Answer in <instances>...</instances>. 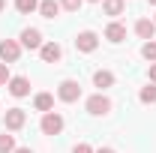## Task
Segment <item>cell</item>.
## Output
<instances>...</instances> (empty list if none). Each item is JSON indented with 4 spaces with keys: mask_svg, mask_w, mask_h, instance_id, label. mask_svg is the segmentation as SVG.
<instances>
[{
    "mask_svg": "<svg viewBox=\"0 0 156 153\" xmlns=\"http://www.w3.org/2000/svg\"><path fill=\"white\" fill-rule=\"evenodd\" d=\"M84 108H87V114H93V117H105L111 111V99L105 93H93V96H87Z\"/></svg>",
    "mask_w": 156,
    "mask_h": 153,
    "instance_id": "obj_1",
    "label": "cell"
},
{
    "mask_svg": "<svg viewBox=\"0 0 156 153\" xmlns=\"http://www.w3.org/2000/svg\"><path fill=\"white\" fill-rule=\"evenodd\" d=\"M57 99L60 102H78L81 99V84L75 78H63L60 87H57Z\"/></svg>",
    "mask_w": 156,
    "mask_h": 153,
    "instance_id": "obj_2",
    "label": "cell"
},
{
    "mask_svg": "<svg viewBox=\"0 0 156 153\" xmlns=\"http://www.w3.org/2000/svg\"><path fill=\"white\" fill-rule=\"evenodd\" d=\"M75 48L81 54H90V51H96L99 48V33L96 30H81L75 36Z\"/></svg>",
    "mask_w": 156,
    "mask_h": 153,
    "instance_id": "obj_3",
    "label": "cell"
},
{
    "mask_svg": "<svg viewBox=\"0 0 156 153\" xmlns=\"http://www.w3.org/2000/svg\"><path fill=\"white\" fill-rule=\"evenodd\" d=\"M21 57V42L18 39H3L0 42V63H15V60Z\"/></svg>",
    "mask_w": 156,
    "mask_h": 153,
    "instance_id": "obj_4",
    "label": "cell"
},
{
    "mask_svg": "<svg viewBox=\"0 0 156 153\" xmlns=\"http://www.w3.org/2000/svg\"><path fill=\"white\" fill-rule=\"evenodd\" d=\"M3 123H6V132H18V129H24V123H27V111L24 108H9L3 114Z\"/></svg>",
    "mask_w": 156,
    "mask_h": 153,
    "instance_id": "obj_5",
    "label": "cell"
},
{
    "mask_svg": "<svg viewBox=\"0 0 156 153\" xmlns=\"http://www.w3.org/2000/svg\"><path fill=\"white\" fill-rule=\"evenodd\" d=\"M39 129H42V135H60V132H63V117H60L57 111H48V114H42Z\"/></svg>",
    "mask_w": 156,
    "mask_h": 153,
    "instance_id": "obj_6",
    "label": "cell"
},
{
    "mask_svg": "<svg viewBox=\"0 0 156 153\" xmlns=\"http://www.w3.org/2000/svg\"><path fill=\"white\" fill-rule=\"evenodd\" d=\"M42 45H45V39H42V33H39L36 27H24V30H21V48L39 51Z\"/></svg>",
    "mask_w": 156,
    "mask_h": 153,
    "instance_id": "obj_7",
    "label": "cell"
},
{
    "mask_svg": "<svg viewBox=\"0 0 156 153\" xmlns=\"http://www.w3.org/2000/svg\"><path fill=\"white\" fill-rule=\"evenodd\" d=\"M6 87H9V93L15 96V99H24V96H30V78H24V75H12Z\"/></svg>",
    "mask_w": 156,
    "mask_h": 153,
    "instance_id": "obj_8",
    "label": "cell"
},
{
    "mask_svg": "<svg viewBox=\"0 0 156 153\" xmlns=\"http://www.w3.org/2000/svg\"><path fill=\"white\" fill-rule=\"evenodd\" d=\"M39 57H42V63H60L63 48H60L57 42H45V45L39 48Z\"/></svg>",
    "mask_w": 156,
    "mask_h": 153,
    "instance_id": "obj_9",
    "label": "cell"
},
{
    "mask_svg": "<svg viewBox=\"0 0 156 153\" xmlns=\"http://www.w3.org/2000/svg\"><path fill=\"white\" fill-rule=\"evenodd\" d=\"M114 72H111V69H96V72H93V87H99V93H102V90H108V87H114Z\"/></svg>",
    "mask_w": 156,
    "mask_h": 153,
    "instance_id": "obj_10",
    "label": "cell"
},
{
    "mask_svg": "<svg viewBox=\"0 0 156 153\" xmlns=\"http://www.w3.org/2000/svg\"><path fill=\"white\" fill-rule=\"evenodd\" d=\"M135 33H138V39L150 42V39L156 36V24H153V18H138V21H135Z\"/></svg>",
    "mask_w": 156,
    "mask_h": 153,
    "instance_id": "obj_11",
    "label": "cell"
},
{
    "mask_svg": "<svg viewBox=\"0 0 156 153\" xmlns=\"http://www.w3.org/2000/svg\"><path fill=\"white\" fill-rule=\"evenodd\" d=\"M105 39H108L111 45H120V42L126 39V27H123L120 21H111V24L105 27Z\"/></svg>",
    "mask_w": 156,
    "mask_h": 153,
    "instance_id": "obj_12",
    "label": "cell"
},
{
    "mask_svg": "<svg viewBox=\"0 0 156 153\" xmlns=\"http://www.w3.org/2000/svg\"><path fill=\"white\" fill-rule=\"evenodd\" d=\"M39 15L48 21H54L60 15V0H39Z\"/></svg>",
    "mask_w": 156,
    "mask_h": 153,
    "instance_id": "obj_13",
    "label": "cell"
},
{
    "mask_svg": "<svg viewBox=\"0 0 156 153\" xmlns=\"http://www.w3.org/2000/svg\"><path fill=\"white\" fill-rule=\"evenodd\" d=\"M33 108L42 111V114L54 111V96H51V93H36V96H33Z\"/></svg>",
    "mask_w": 156,
    "mask_h": 153,
    "instance_id": "obj_14",
    "label": "cell"
},
{
    "mask_svg": "<svg viewBox=\"0 0 156 153\" xmlns=\"http://www.w3.org/2000/svg\"><path fill=\"white\" fill-rule=\"evenodd\" d=\"M123 6H126V0H102V12L111 15V18L123 15Z\"/></svg>",
    "mask_w": 156,
    "mask_h": 153,
    "instance_id": "obj_15",
    "label": "cell"
},
{
    "mask_svg": "<svg viewBox=\"0 0 156 153\" xmlns=\"http://www.w3.org/2000/svg\"><path fill=\"white\" fill-rule=\"evenodd\" d=\"M15 9L21 15H30V12H39V0H15Z\"/></svg>",
    "mask_w": 156,
    "mask_h": 153,
    "instance_id": "obj_16",
    "label": "cell"
},
{
    "mask_svg": "<svg viewBox=\"0 0 156 153\" xmlns=\"http://www.w3.org/2000/svg\"><path fill=\"white\" fill-rule=\"evenodd\" d=\"M138 99H141L144 105H153V102H156V84H147V87H141Z\"/></svg>",
    "mask_w": 156,
    "mask_h": 153,
    "instance_id": "obj_17",
    "label": "cell"
},
{
    "mask_svg": "<svg viewBox=\"0 0 156 153\" xmlns=\"http://www.w3.org/2000/svg\"><path fill=\"white\" fill-rule=\"evenodd\" d=\"M0 153H15V135H9V132L0 135Z\"/></svg>",
    "mask_w": 156,
    "mask_h": 153,
    "instance_id": "obj_18",
    "label": "cell"
},
{
    "mask_svg": "<svg viewBox=\"0 0 156 153\" xmlns=\"http://www.w3.org/2000/svg\"><path fill=\"white\" fill-rule=\"evenodd\" d=\"M141 57L147 60V63H156V42H153V39L141 45Z\"/></svg>",
    "mask_w": 156,
    "mask_h": 153,
    "instance_id": "obj_19",
    "label": "cell"
},
{
    "mask_svg": "<svg viewBox=\"0 0 156 153\" xmlns=\"http://www.w3.org/2000/svg\"><path fill=\"white\" fill-rule=\"evenodd\" d=\"M81 3H84V0H60V9H66V12H78Z\"/></svg>",
    "mask_w": 156,
    "mask_h": 153,
    "instance_id": "obj_20",
    "label": "cell"
},
{
    "mask_svg": "<svg viewBox=\"0 0 156 153\" xmlns=\"http://www.w3.org/2000/svg\"><path fill=\"white\" fill-rule=\"evenodd\" d=\"M9 66H6V63H0V87H6V84H9Z\"/></svg>",
    "mask_w": 156,
    "mask_h": 153,
    "instance_id": "obj_21",
    "label": "cell"
},
{
    "mask_svg": "<svg viewBox=\"0 0 156 153\" xmlns=\"http://www.w3.org/2000/svg\"><path fill=\"white\" fill-rule=\"evenodd\" d=\"M72 153H96V150H93L90 144H75V147H72Z\"/></svg>",
    "mask_w": 156,
    "mask_h": 153,
    "instance_id": "obj_22",
    "label": "cell"
},
{
    "mask_svg": "<svg viewBox=\"0 0 156 153\" xmlns=\"http://www.w3.org/2000/svg\"><path fill=\"white\" fill-rule=\"evenodd\" d=\"M147 78H150V84H156V63H150V69H147Z\"/></svg>",
    "mask_w": 156,
    "mask_h": 153,
    "instance_id": "obj_23",
    "label": "cell"
},
{
    "mask_svg": "<svg viewBox=\"0 0 156 153\" xmlns=\"http://www.w3.org/2000/svg\"><path fill=\"white\" fill-rule=\"evenodd\" d=\"M15 153H33L30 147H15Z\"/></svg>",
    "mask_w": 156,
    "mask_h": 153,
    "instance_id": "obj_24",
    "label": "cell"
},
{
    "mask_svg": "<svg viewBox=\"0 0 156 153\" xmlns=\"http://www.w3.org/2000/svg\"><path fill=\"white\" fill-rule=\"evenodd\" d=\"M96 153H114V150H111V147H99Z\"/></svg>",
    "mask_w": 156,
    "mask_h": 153,
    "instance_id": "obj_25",
    "label": "cell"
},
{
    "mask_svg": "<svg viewBox=\"0 0 156 153\" xmlns=\"http://www.w3.org/2000/svg\"><path fill=\"white\" fill-rule=\"evenodd\" d=\"M3 9H6V0H0V12H3Z\"/></svg>",
    "mask_w": 156,
    "mask_h": 153,
    "instance_id": "obj_26",
    "label": "cell"
},
{
    "mask_svg": "<svg viewBox=\"0 0 156 153\" xmlns=\"http://www.w3.org/2000/svg\"><path fill=\"white\" fill-rule=\"evenodd\" d=\"M147 3H150V6H156V0H147Z\"/></svg>",
    "mask_w": 156,
    "mask_h": 153,
    "instance_id": "obj_27",
    "label": "cell"
},
{
    "mask_svg": "<svg viewBox=\"0 0 156 153\" xmlns=\"http://www.w3.org/2000/svg\"><path fill=\"white\" fill-rule=\"evenodd\" d=\"M90 3H99V0H90Z\"/></svg>",
    "mask_w": 156,
    "mask_h": 153,
    "instance_id": "obj_28",
    "label": "cell"
},
{
    "mask_svg": "<svg viewBox=\"0 0 156 153\" xmlns=\"http://www.w3.org/2000/svg\"><path fill=\"white\" fill-rule=\"evenodd\" d=\"M153 24H156V15H153Z\"/></svg>",
    "mask_w": 156,
    "mask_h": 153,
    "instance_id": "obj_29",
    "label": "cell"
}]
</instances>
